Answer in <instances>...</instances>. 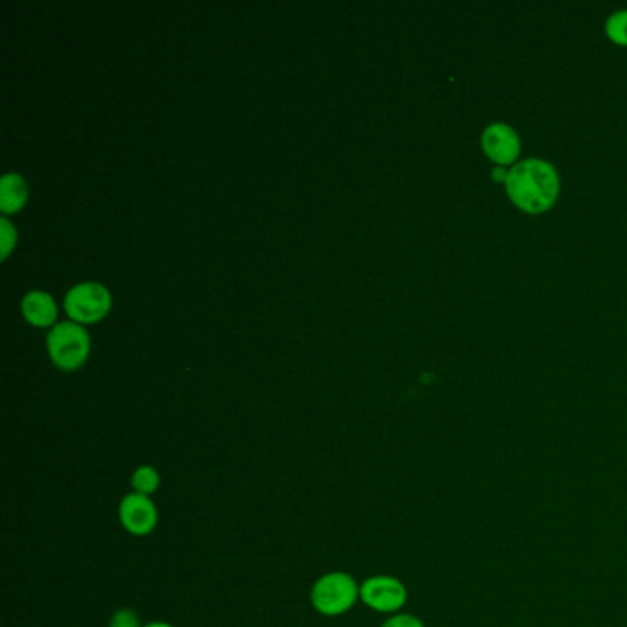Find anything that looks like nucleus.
I'll return each mask as SVG.
<instances>
[{
    "instance_id": "nucleus-7",
    "label": "nucleus",
    "mask_w": 627,
    "mask_h": 627,
    "mask_svg": "<svg viewBox=\"0 0 627 627\" xmlns=\"http://www.w3.org/2000/svg\"><path fill=\"white\" fill-rule=\"evenodd\" d=\"M482 149L497 166H510L521 155V138L517 131L505 122L490 123L482 131Z\"/></svg>"
},
{
    "instance_id": "nucleus-4",
    "label": "nucleus",
    "mask_w": 627,
    "mask_h": 627,
    "mask_svg": "<svg viewBox=\"0 0 627 627\" xmlns=\"http://www.w3.org/2000/svg\"><path fill=\"white\" fill-rule=\"evenodd\" d=\"M111 293L98 281H82L65 294V310L74 323H96L111 310Z\"/></svg>"
},
{
    "instance_id": "nucleus-11",
    "label": "nucleus",
    "mask_w": 627,
    "mask_h": 627,
    "mask_svg": "<svg viewBox=\"0 0 627 627\" xmlns=\"http://www.w3.org/2000/svg\"><path fill=\"white\" fill-rule=\"evenodd\" d=\"M605 34L611 41L620 45V47H627V10L611 13L605 21Z\"/></svg>"
},
{
    "instance_id": "nucleus-16",
    "label": "nucleus",
    "mask_w": 627,
    "mask_h": 627,
    "mask_svg": "<svg viewBox=\"0 0 627 627\" xmlns=\"http://www.w3.org/2000/svg\"><path fill=\"white\" fill-rule=\"evenodd\" d=\"M144 627H173V626H171V624H168V622H152V624H147V626Z\"/></svg>"
},
{
    "instance_id": "nucleus-2",
    "label": "nucleus",
    "mask_w": 627,
    "mask_h": 627,
    "mask_svg": "<svg viewBox=\"0 0 627 627\" xmlns=\"http://www.w3.org/2000/svg\"><path fill=\"white\" fill-rule=\"evenodd\" d=\"M310 600L321 615H345L361 600V586L348 572H328L315 581Z\"/></svg>"
},
{
    "instance_id": "nucleus-12",
    "label": "nucleus",
    "mask_w": 627,
    "mask_h": 627,
    "mask_svg": "<svg viewBox=\"0 0 627 627\" xmlns=\"http://www.w3.org/2000/svg\"><path fill=\"white\" fill-rule=\"evenodd\" d=\"M0 240H2V258H8V254L12 253L13 245L17 241V230L10 224L8 217L0 219Z\"/></svg>"
},
{
    "instance_id": "nucleus-5",
    "label": "nucleus",
    "mask_w": 627,
    "mask_h": 627,
    "mask_svg": "<svg viewBox=\"0 0 627 627\" xmlns=\"http://www.w3.org/2000/svg\"><path fill=\"white\" fill-rule=\"evenodd\" d=\"M361 600L377 613L398 615L407 604V587L394 576H372L361 583Z\"/></svg>"
},
{
    "instance_id": "nucleus-10",
    "label": "nucleus",
    "mask_w": 627,
    "mask_h": 627,
    "mask_svg": "<svg viewBox=\"0 0 627 627\" xmlns=\"http://www.w3.org/2000/svg\"><path fill=\"white\" fill-rule=\"evenodd\" d=\"M131 486L133 492L152 497L160 487V473L153 466H141L131 475Z\"/></svg>"
},
{
    "instance_id": "nucleus-14",
    "label": "nucleus",
    "mask_w": 627,
    "mask_h": 627,
    "mask_svg": "<svg viewBox=\"0 0 627 627\" xmlns=\"http://www.w3.org/2000/svg\"><path fill=\"white\" fill-rule=\"evenodd\" d=\"M382 627H425L423 622L414 615H407V613H398L388 618Z\"/></svg>"
},
{
    "instance_id": "nucleus-9",
    "label": "nucleus",
    "mask_w": 627,
    "mask_h": 627,
    "mask_svg": "<svg viewBox=\"0 0 627 627\" xmlns=\"http://www.w3.org/2000/svg\"><path fill=\"white\" fill-rule=\"evenodd\" d=\"M26 200H28V184L24 181V177L15 171H8L0 181V210L4 214L19 212Z\"/></svg>"
},
{
    "instance_id": "nucleus-15",
    "label": "nucleus",
    "mask_w": 627,
    "mask_h": 627,
    "mask_svg": "<svg viewBox=\"0 0 627 627\" xmlns=\"http://www.w3.org/2000/svg\"><path fill=\"white\" fill-rule=\"evenodd\" d=\"M508 171L510 170H506L505 166H497V168L492 171V177L495 181L506 182V179H508Z\"/></svg>"
},
{
    "instance_id": "nucleus-3",
    "label": "nucleus",
    "mask_w": 627,
    "mask_h": 627,
    "mask_svg": "<svg viewBox=\"0 0 627 627\" xmlns=\"http://www.w3.org/2000/svg\"><path fill=\"white\" fill-rule=\"evenodd\" d=\"M47 347L53 364L61 370H76L87 361L91 337L82 324L63 321L48 331Z\"/></svg>"
},
{
    "instance_id": "nucleus-6",
    "label": "nucleus",
    "mask_w": 627,
    "mask_h": 627,
    "mask_svg": "<svg viewBox=\"0 0 627 627\" xmlns=\"http://www.w3.org/2000/svg\"><path fill=\"white\" fill-rule=\"evenodd\" d=\"M118 519L122 527L136 538L152 534L159 522V510L152 497L141 493H128L118 506Z\"/></svg>"
},
{
    "instance_id": "nucleus-13",
    "label": "nucleus",
    "mask_w": 627,
    "mask_h": 627,
    "mask_svg": "<svg viewBox=\"0 0 627 627\" xmlns=\"http://www.w3.org/2000/svg\"><path fill=\"white\" fill-rule=\"evenodd\" d=\"M109 627H144L133 610H120L112 615Z\"/></svg>"
},
{
    "instance_id": "nucleus-1",
    "label": "nucleus",
    "mask_w": 627,
    "mask_h": 627,
    "mask_svg": "<svg viewBox=\"0 0 627 627\" xmlns=\"http://www.w3.org/2000/svg\"><path fill=\"white\" fill-rule=\"evenodd\" d=\"M506 194L519 210L541 214L554 206L559 195V176L545 159H524L508 171Z\"/></svg>"
},
{
    "instance_id": "nucleus-8",
    "label": "nucleus",
    "mask_w": 627,
    "mask_h": 627,
    "mask_svg": "<svg viewBox=\"0 0 627 627\" xmlns=\"http://www.w3.org/2000/svg\"><path fill=\"white\" fill-rule=\"evenodd\" d=\"M23 313L29 324L39 326V328H47L58 318V305H56L52 294L34 289V291L24 294Z\"/></svg>"
}]
</instances>
